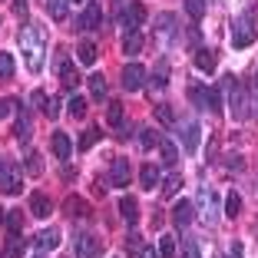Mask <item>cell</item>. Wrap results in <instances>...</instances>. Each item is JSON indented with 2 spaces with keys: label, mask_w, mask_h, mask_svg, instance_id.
I'll use <instances>...</instances> for the list:
<instances>
[{
  "label": "cell",
  "mask_w": 258,
  "mask_h": 258,
  "mask_svg": "<svg viewBox=\"0 0 258 258\" xmlns=\"http://www.w3.org/2000/svg\"><path fill=\"white\" fill-rule=\"evenodd\" d=\"M106 122L113 129H122V103H109V109H106Z\"/></svg>",
  "instance_id": "83f0119b"
},
{
  "label": "cell",
  "mask_w": 258,
  "mask_h": 258,
  "mask_svg": "<svg viewBox=\"0 0 258 258\" xmlns=\"http://www.w3.org/2000/svg\"><path fill=\"white\" fill-rule=\"evenodd\" d=\"M139 50H143V33H139V30H126V37H122V53L136 56Z\"/></svg>",
  "instance_id": "e0dca14e"
},
{
  "label": "cell",
  "mask_w": 258,
  "mask_h": 258,
  "mask_svg": "<svg viewBox=\"0 0 258 258\" xmlns=\"http://www.w3.org/2000/svg\"><path fill=\"white\" fill-rule=\"evenodd\" d=\"M86 83H90V93H93L96 99L106 96V80H103V73H93L90 80H86Z\"/></svg>",
  "instance_id": "4316f807"
},
{
  "label": "cell",
  "mask_w": 258,
  "mask_h": 258,
  "mask_svg": "<svg viewBox=\"0 0 258 258\" xmlns=\"http://www.w3.org/2000/svg\"><path fill=\"white\" fill-rule=\"evenodd\" d=\"M156 23H159V33H162V37H169V33L175 30V27H172L175 17H172V14H159V20H156Z\"/></svg>",
  "instance_id": "d590c367"
},
{
  "label": "cell",
  "mask_w": 258,
  "mask_h": 258,
  "mask_svg": "<svg viewBox=\"0 0 258 258\" xmlns=\"http://www.w3.org/2000/svg\"><path fill=\"white\" fill-rule=\"evenodd\" d=\"M46 4V14L53 17L56 23L60 20H67V10H70V0H43Z\"/></svg>",
  "instance_id": "603a6c76"
},
{
  "label": "cell",
  "mask_w": 258,
  "mask_h": 258,
  "mask_svg": "<svg viewBox=\"0 0 258 258\" xmlns=\"http://www.w3.org/2000/svg\"><path fill=\"white\" fill-rule=\"evenodd\" d=\"M27 172H30V175H40V156H37V152H30V156H27Z\"/></svg>",
  "instance_id": "7bdbcfd3"
},
{
  "label": "cell",
  "mask_w": 258,
  "mask_h": 258,
  "mask_svg": "<svg viewBox=\"0 0 258 258\" xmlns=\"http://www.w3.org/2000/svg\"><path fill=\"white\" fill-rule=\"evenodd\" d=\"M30 212L37 215V219H46V215H50V199H46L43 192H33L30 196Z\"/></svg>",
  "instance_id": "7402d4cb"
},
{
  "label": "cell",
  "mask_w": 258,
  "mask_h": 258,
  "mask_svg": "<svg viewBox=\"0 0 258 258\" xmlns=\"http://www.w3.org/2000/svg\"><path fill=\"white\" fill-rule=\"evenodd\" d=\"M156 119H159L162 126H175V113H172V106H156Z\"/></svg>",
  "instance_id": "d6a6232c"
},
{
  "label": "cell",
  "mask_w": 258,
  "mask_h": 258,
  "mask_svg": "<svg viewBox=\"0 0 258 258\" xmlns=\"http://www.w3.org/2000/svg\"><path fill=\"white\" fill-rule=\"evenodd\" d=\"M238 212H242V199H238V192H228V199H225V219H235Z\"/></svg>",
  "instance_id": "f1b7e54d"
},
{
  "label": "cell",
  "mask_w": 258,
  "mask_h": 258,
  "mask_svg": "<svg viewBox=\"0 0 258 258\" xmlns=\"http://www.w3.org/2000/svg\"><path fill=\"white\" fill-rule=\"evenodd\" d=\"M199 205H202V219L209 222V225H212V222L219 219V215H215V212H219V202H215V192H212V189H202V192H199Z\"/></svg>",
  "instance_id": "9c48e42d"
},
{
  "label": "cell",
  "mask_w": 258,
  "mask_h": 258,
  "mask_svg": "<svg viewBox=\"0 0 258 258\" xmlns=\"http://www.w3.org/2000/svg\"><path fill=\"white\" fill-rule=\"evenodd\" d=\"M60 80H63V86H67V90H73V86L83 83V80H80V73H76V67H73L70 60L60 63Z\"/></svg>",
  "instance_id": "d6986e66"
},
{
  "label": "cell",
  "mask_w": 258,
  "mask_h": 258,
  "mask_svg": "<svg viewBox=\"0 0 258 258\" xmlns=\"http://www.w3.org/2000/svg\"><path fill=\"white\" fill-rule=\"evenodd\" d=\"M99 251H103V242L96 235H90V232L76 235V258H99Z\"/></svg>",
  "instance_id": "5b68a950"
},
{
  "label": "cell",
  "mask_w": 258,
  "mask_h": 258,
  "mask_svg": "<svg viewBox=\"0 0 258 258\" xmlns=\"http://www.w3.org/2000/svg\"><path fill=\"white\" fill-rule=\"evenodd\" d=\"M30 136H33V133H30V116L20 109V116H17V122H14V139L27 146V143H30Z\"/></svg>",
  "instance_id": "5bb4252c"
},
{
  "label": "cell",
  "mask_w": 258,
  "mask_h": 258,
  "mask_svg": "<svg viewBox=\"0 0 258 258\" xmlns=\"http://www.w3.org/2000/svg\"><path fill=\"white\" fill-rule=\"evenodd\" d=\"M7 228H10V235H20V228H23L20 212H7Z\"/></svg>",
  "instance_id": "f35d334b"
},
{
  "label": "cell",
  "mask_w": 258,
  "mask_h": 258,
  "mask_svg": "<svg viewBox=\"0 0 258 258\" xmlns=\"http://www.w3.org/2000/svg\"><path fill=\"white\" fill-rule=\"evenodd\" d=\"M99 23H103V7L96 0H90L80 14V30H99Z\"/></svg>",
  "instance_id": "52a82bcc"
},
{
  "label": "cell",
  "mask_w": 258,
  "mask_h": 258,
  "mask_svg": "<svg viewBox=\"0 0 258 258\" xmlns=\"http://www.w3.org/2000/svg\"><path fill=\"white\" fill-rule=\"evenodd\" d=\"M10 76H14V56L0 53V80H10Z\"/></svg>",
  "instance_id": "1f68e13d"
},
{
  "label": "cell",
  "mask_w": 258,
  "mask_h": 258,
  "mask_svg": "<svg viewBox=\"0 0 258 258\" xmlns=\"http://www.w3.org/2000/svg\"><path fill=\"white\" fill-rule=\"evenodd\" d=\"M179 185H182V175H169L166 179V196H175V192H179Z\"/></svg>",
  "instance_id": "60d3db41"
},
{
  "label": "cell",
  "mask_w": 258,
  "mask_h": 258,
  "mask_svg": "<svg viewBox=\"0 0 258 258\" xmlns=\"http://www.w3.org/2000/svg\"><path fill=\"white\" fill-rule=\"evenodd\" d=\"M129 162L126 159H113V166H109V182L116 185V189H126L129 185Z\"/></svg>",
  "instance_id": "ba28073f"
},
{
  "label": "cell",
  "mask_w": 258,
  "mask_h": 258,
  "mask_svg": "<svg viewBox=\"0 0 258 258\" xmlns=\"http://www.w3.org/2000/svg\"><path fill=\"white\" fill-rule=\"evenodd\" d=\"M169 76V70H166V63H159V67H156V73H152V86H156V90H166V80Z\"/></svg>",
  "instance_id": "4dcf8cb0"
},
{
  "label": "cell",
  "mask_w": 258,
  "mask_h": 258,
  "mask_svg": "<svg viewBox=\"0 0 258 258\" xmlns=\"http://www.w3.org/2000/svg\"><path fill=\"white\" fill-rule=\"evenodd\" d=\"M228 255H232V258H242V245L235 242V245H232V251H228Z\"/></svg>",
  "instance_id": "c3c4849f"
},
{
  "label": "cell",
  "mask_w": 258,
  "mask_h": 258,
  "mask_svg": "<svg viewBox=\"0 0 258 258\" xmlns=\"http://www.w3.org/2000/svg\"><path fill=\"white\" fill-rule=\"evenodd\" d=\"M70 116H73V119H83L86 116V99H80V96L70 99Z\"/></svg>",
  "instance_id": "836d02e7"
},
{
  "label": "cell",
  "mask_w": 258,
  "mask_h": 258,
  "mask_svg": "<svg viewBox=\"0 0 258 258\" xmlns=\"http://www.w3.org/2000/svg\"><path fill=\"white\" fill-rule=\"evenodd\" d=\"M20 53L23 60H27V70L30 73H40L43 70V53H46V37L40 27H33V23H27L20 33Z\"/></svg>",
  "instance_id": "6da1fadb"
},
{
  "label": "cell",
  "mask_w": 258,
  "mask_h": 258,
  "mask_svg": "<svg viewBox=\"0 0 258 258\" xmlns=\"http://www.w3.org/2000/svg\"><path fill=\"white\" fill-rule=\"evenodd\" d=\"M139 182H143V189H156V185H159V169L152 166V162H146L143 169H139Z\"/></svg>",
  "instance_id": "ffe728a7"
},
{
  "label": "cell",
  "mask_w": 258,
  "mask_h": 258,
  "mask_svg": "<svg viewBox=\"0 0 258 258\" xmlns=\"http://www.w3.org/2000/svg\"><path fill=\"white\" fill-rule=\"evenodd\" d=\"M225 93H228V106H232V116L235 119H248V93H245L242 80H235V76H228L225 80Z\"/></svg>",
  "instance_id": "7a4b0ae2"
},
{
  "label": "cell",
  "mask_w": 258,
  "mask_h": 258,
  "mask_svg": "<svg viewBox=\"0 0 258 258\" xmlns=\"http://www.w3.org/2000/svg\"><path fill=\"white\" fill-rule=\"evenodd\" d=\"M20 182H23V172L17 162H0V192H7V196H17L20 192Z\"/></svg>",
  "instance_id": "277c9868"
},
{
  "label": "cell",
  "mask_w": 258,
  "mask_h": 258,
  "mask_svg": "<svg viewBox=\"0 0 258 258\" xmlns=\"http://www.w3.org/2000/svg\"><path fill=\"white\" fill-rule=\"evenodd\" d=\"M159 133H152V129H143V136H139V143H143V149H156L159 146Z\"/></svg>",
  "instance_id": "e575fe53"
},
{
  "label": "cell",
  "mask_w": 258,
  "mask_h": 258,
  "mask_svg": "<svg viewBox=\"0 0 258 258\" xmlns=\"http://www.w3.org/2000/svg\"><path fill=\"white\" fill-rule=\"evenodd\" d=\"M7 116H10V103H7V99H0V119H7Z\"/></svg>",
  "instance_id": "7dc6e473"
},
{
  "label": "cell",
  "mask_w": 258,
  "mask_h": 258,
  "mask_svg": "<svg viewBox=\"0 0 258 258\" xmlns=\"http://www.w3.org/2000/svg\"><path fill=\"white\" fill-rule=\"evenodd\" d=\"M255 37H258V30H255V23H251L248 14L238 17V20L232 23V46H235V50H245V46H251V43H255Z\"/></svg>",
  "instance_id": "3957f363"
},
{
  "label": "cell",
  "mask_w": 258,
  "mask_h": 258,
  "mask_svg": "<svg viewBox=\"0 0 258 258\" xmlns=\"http://www.w3.org/2000/svg\"><path fill=\"white\" fill-rule=\"evenodd\" d=\"M0 162H4V159H0Z\"/></svg>",
  "instance_id": "816d5d0a"
},
{
  "label": "cell",
  "mask_w": 258,
  "mask_h": 258,
  "mask_svg": "<svg viewBox=\"0 0 258 258\" xmlns=\"http://www.w3.org/2000/svg\"><path fill=\"white\" fill-rule=\"evenodd\" d=\"M63 212H67L70 219H86V215H90V205H86L83 199L70 196V199H67V205H63Z\"/></svg>",
  "instance_id": "2e32d148"
},
{
  "label": "cell",
  "mask_w": 258,
  "mask_h": 258,
  "mask_svg": "<svg viewBox=\"0 0 258 258\" xmlns=\"http://www.w3.org/2000/svg\"><path fill=\"white\" fill-rule=\"evenodd\" d=\"M139 258H162V255H159V248H152V245H143Z\"/></svg>",
  "instance_id": "ee69618b"
},
{
  "label": "cell",
  "mask_w": 258,
  "mask_h": 258,
  "mask_svg": "<svg viewBox=\"0 0 258 258\" xmlns=\"http://www.w3.org/2000/svg\"><path fill=\"white\" fill-rule=\"evenodd\" d=\"M159 255L162 258H175V238H159Z\"/></svg>",
  "instance_id": "8d00e7d4"
},
{
  "label": "cell",
  "mask_w": 258,
  "mask_h": 258,
  "mask_svg": "<svg viewBox=\"0 0 258 258\" xmlns=\"http://www.w3.org/2000/svg\"><path fill=\"white\" fill-rule=\"evenodd\" d=\"M185 14H189L192 20H202L205 17V0H185Z\"/></svg>",
  "instance_id": "f546056e"
},
{
  "label": "cell",
  "mask_w": 258,
  "mask_h": 258,
  "mask_svg": "<svg viewBox=\"0 0 258 258\" xmlns=\"http://www.w3.org/2000/svg\"><path fill=\"white\" fill-rule=\"evenodd\" d=\"M209 106V113H222V93L215 86H205L202 90V109Z\"/></svg>",
  "instance_id": "ac0fdd59"
},
{
  "label": "cell",
  "mask_w": 258,
  "mask_h": 258,
  "mask_svg": "<svg viewBox=\"0 0 258 258\" xmlns=\"http://www.w3.org/2000/svg\"><path fill=\"white\" fill-rule=\"evenodd\" d=\"M192 219H196V205H192V202H185V199H179V202L172 205V222H175L179 228H185Z\"/></svg>",
  "instance_id": "30bf717a"
},
{
  "label": "cell",
  "mask_w": 258,
  "mask_h": 258,
  "mask_svg": "<svg viewBox=\"0 0 258 258\" xmlns=\"http://www.w3.org/2000/svg\"><path fill=\"white\" fill-rule=\"evenodd\" d=\"M0 222H7V212H4V209H0Z\"/></svg>",
  "instance_id": "681fc988"
},
{
  "label": "cell",
  "mask_w": 258,
  "mask_h": 258,
  "mask_svg": "<svg viewBox=\"0 0 258 258\" xmlns=\"http://www.w3.org/2000/svg\"><path fill=\"white\" fill-rule=\"evenodd\" d=\"M23 255V242L20 235H10V245H7V258H20Z\"/></svg>",
  "instance_id": "ab89813d"
},
{
  "label": "cell",
  "mask_w": 258,
  "mask_h": 258,
  "mask_svg": "<svg viewBox=\"0 0 258 258\" xmlns=\"http://www.w3.org/2000/svg\"><path fill=\"white\" fill-rule=\"evenodd\" d=\"M96 139H99V129H96V126H90V129L83 133V136H80V149H90V146L96 143Z\"/></svg>",
  "instance_id": "74e56055"
},
{
  "label": "cell",
  "mask_w": 258,
  "mask_h": 258,
  "mask_svg": "<svg viewBox=\"0 0 258 258\" xmlns=\"http://www.w3.org/2000/svg\"><path fill=\"white\" fill-rule=\"evenodd\" d=\"M43 113L50 116V119H56V116H60V99L50 96V99H46V109H43Z\"/></svg>",
  "instance_id": "b9f144b4"
},
{
  "label": "cell",
  "mask_w": 258,
  "mask_h": 258,
  "mask_svg": "<svg viewBox=\"0 0 258 258\" xmlns=\"http://www.w3.org/2000/svg\"><path fill=\"white\" fill-rule=\"evenodd\" d=\"M215 63H219V60H215V53H212V50H199V53H196V67L202 70V73H212V70H215Z\"/></svg>",
  "instance_id": "d4e9b609"
},
{
  "label": "cell",
  "mask_w": 258,
  "mask_h": 258,
  "mask_svg": "<svg viewBox=\"0 0 258 258\" xmlns=\"http://www.w3.org/2000/svg\"><path fill=\"white\" fill-rule=\"evenodd\" d=\"M143 20H146V7L139 4V0H133V4H129V10H126V30H139V27H143Z\"/></svg>",
  "instance_id": "7c38bea8"
},
{
  "label": "cell",
  "mask_w": 258,
  "mask_h": 258,
  "mask_svg": "<svg viewBox=\"0 0 258 258\" xmlns=\"http://www.w3.org/2000/svg\"><path fill=\"white\" fill-rule=\"evenodd\" d=\"M37 258H46V255H37Z\"/></svg>",
  "instance_id": "f907efd6"
},
{
  "label": "cell",
  "mask_w": 258,
  "mask_h": 258,
  "mask_svg": "<svg viewBox=\"0 0 258 258\" xmlns=\"http://www.w3.org/2000/svg\"><path fill=\"white\" fill-rule=\"evenodd\" d=\"M159 149H162V159H166V166H175V162H179V149H175V143L159 139Z\"/></svg>",
  "instance_id": "484cf974"
},
{
  "label": "cell",
  "mask_w": 258,
  "mask_h": 258,
  "mask_svg": "<svg viewBox=\"0 0 258 258\" xmlns=\"http://www.w3.org/2000/svg\"><path fill=\"white\" fill-rule=\"evenodd\" d=\"M76 60L83 63V67H93V63H96V43H93V40H83V43L76 46Z\"/></svg>",
  "instance_id": "44dd1931"
},
{
  "label": "cell",
  "mask_w": 258,
  "mask_h": 258,
  "mask_svg": "<svg viewBox=\"0 0 258 258\" xmlns=\"http://www.w3.org/2000/svg\"><path fill=\"white\" fill-rule=\"evenodd\" d=\"M185 258H199V248H196V242H185Z\"/></svg>",
  "instance_id": "bcb514c9"
},
{
  "label": "cell",
  "mask_w": 258,
  "mask_h": 258,
  "mask_svg": "<svg viewBox=\"0 0 258 258\" xmlns=\"http://www.w3.org/2000/svg\"><path fill=\"white\" fill-rule=\"evenodd\" d=\"M143 83H146V70L139 63H126L122 67V90L136 93V90H143Z\"/></svg>",
  "instance_id": "8992f818"
},
{
  "label": "cell",
  "mask_w": 258,
  "mask_h": 258,
  "mask_svg": "<svg viewBox=\"0 0 258 258\" xmlns=\"http://www.w3.org/2000/svg\"><path fill=\"white\" fill-rule=\"evenodd\" d=\"M119 215H122L126 225H136V222H139V205H136V199H133V196H122L119 199Z\"/></svg>",
  "instance_id": "8fae6325"
},
{
  "label": "cell",
  "mask_w": 258,
  "mask_h": 258,
  "mask_svg": "<svg viewBox=\"0 0 258 258\" xmlns=\"http://www.w3.org/2000/svg\"><path fill=\"white\" fill-rule=\"evenodd\" d=\"M30 99H33V103H37L40 109H46V93H43V90H37V93H33Z\"/></svg>",
  "instance_id": "f6af8a7d"
},
{
  "label": "cell",
  "mask_w": 258,
  "mask_h": 258,
  "mask_svg": "<svg viewBox=\"0 0 258 258\" xmlns=\"http://www.w3.org/2000/svg\"><path fill=\"white\" fill-rule=\"evenodd\" d=\"M199 122H182V146H185V152H196L199 149Z\"/></svg>",
  "instance_id": "9a60e30c"
},
{
  "label": "cell",
  "mask_w": 258,
  "mask_h": 258,
  "mask_svg": "<svg viewBox=\"0 0 258 258\" xmlns=\"http://www.w3.org/2000/svg\"><path fill=\"white\" fill-rule=\"evenodd\" d=\"M37 245H40L43 251L56 248V245H60V232H56V228H46V232H40V235H37Z\"/></svg>",
  "instance_id": "cb8c5ba5"
},
{
  "label": "cell",
  "mask_w": 258,
  "mask_h": 258,
  "mask_svg": "<svg viewBox=\"0 0 258 258\" xmlns=\"http://www.w3.org/2000/svg\"><path fill=\"white\" fill-rule=\"evenodd\" d=\"M50 146H53V156H56V159H70V152H73V143H70L67 133H53Z\"/></svg>",
  "instance_id": "4fadbf2b"
}]
</instances>
